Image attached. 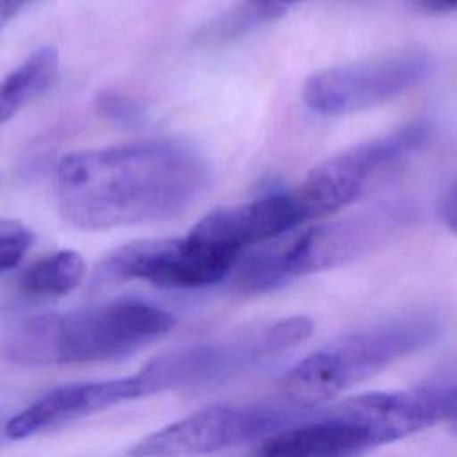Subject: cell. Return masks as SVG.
Masks as SVG:
<instances>
[{"instance_id": "1", "label": "cell", "mask_w": 457, "mask_h": 457, "mask_svg": "<svg viewBox=\"0 0 457 457\" xmlns=\"http://www.w3.org/2000/svg\"><path fill=\"white\" fill-rule=\"evenodd\" d=\"M209 177L204 155L179 139L80 150L57 164V204L82 230L170 220L202 195Z\"/></svg>"}, {"instance_id": "2", "label": "cell", "mask_w": 457, "mask_h": 457, "mask_svg": "<svg viewBox=\"0 0 457 457\" xmlns=\"http://www.w3.org/2000/svg\"><path fill=\"white\" fill-rule=\"evenodd\" d=\"M177 320L143 300H112L23 321L4 343L20 364H89L127 357L164 337Z\"/></svg>"}, {"instance_id": "3", "label": "cell", "mask_w": 457, "mask_h": 457, "mask_svg": "<svg viewBox=\"0 0 457 457\" xmlns=\"http://www.w3.org/2000/svg\"><path fill=\"white\" fill-rule=\"evenodd\" d=\"M441 321L430 312L400 314L348 332L296 362L280 380L282 395L300 411L318 409L391 362L432 345Z\"/></svg>"}, {"instance_id": "4", "label": "cell", "mask_w": 457, "mask_h": 457, "mask_svg": "<svg viewBox=\"0 0 457 457\" xmlns=\"http://www.w3.org/2000/svg\"><path fill=\"white\" fill-rule=\"evenodd\" d=\"M312 330V320L307 316L284 318L227 343H195L170 350L146 362L136 375L145 396L218 382L296 346Z\"/></svg>"}, {"instance_id": "5", "label": "cell", "mask_w": 457, "mask_h": 457, "mask_svg": "<svg viewBox=\"0 0 457 457\" xmlns=\"http://www.w3.org/2000/svg\"><path fill=\"white\" fill-rule=\"evenodd\" d=\"M427 137L425 123H409L393 134L361 143L314 166L291 191L302 221L327 218L355 202L378 177L418 150Z\"/></svg>"}, {"instance_id": "6", "label": "cell", "mask_w": 457, "mask_h": 457, "mask_svg": "<svg viewBox=\"0 0 457 457\" xmlns=\"http://www.w3.org/2000/svg\"><path fill=\"white\" fill-rule=\"evenodd\" d=\"M239 255L186 237H157L127 243L95 268L91 286L105 287L145 280L157 287L193 289L227 278Z\"/></svg>"}, {"instance_id": "7", "label": "cell", "mask_w": 457, "mask_h": 457, "mask_svg": "<svg viewBox=\"0 0 457 457\" xmlns=\"http://www.w3.org/2000/svg\"><path fill=\"white\" fill-rule=\"evenodd\" d=\"M303 412L211 405L134 443L125 457H198L236 445L266 439Z\"/></svg>"}, {"instance_id": "8", "label": "cell", "mask_w": 457, "mask_h": 457, "mask_svg": "<svg viewBox=\"0 0 457 457\" xmlns=\"http://www.w3.org/2000/svg\"><path fill=\"white\" fill-rule=\"evenodd\" d=\"M427 66L428 61L420 52L332 66L312 73L303 84L302 96L320 114H352L402 95L425 75Z\"/></svg>"}, {"instance_id": "9", "label": "cell", "mask_w": 457, "mask_h": 457, "mask_svg": "<svg viewBox=\"0 0 457 457\" xmlns=\"http://www.w3.org/2000/svg\"><path fill=\"white\" fill-rule=\"evenodd\" d=\"M359 396L302 414L266 437L255 457H362L386 445Z\"/></svg>"}, {"instance_id": "10", "label": "cell", "mask_w": 457, "mask_h": 457, "mask_svg": "<svg viewBox=\"0 0 457 457\" xmlns=\"http://www.w3.org/2000/svg\"><path fill=\"white\" fill-rule=\"evenodd\" d=\"M300 223L303 221L293 193H275L246 204L218 207L207 212L187 236L241 255L243 250L277 239Z\"/></svg>"}, {"instance_id": "11", "label": "cell", "mask_w": 457, "mask_h": 457, "mask_svg": "<svg viewBox=\"0 0 457 457\" xmlns=\"http://www.w3.org/2000/svg\"><path fill=\"white\" fill-rule=\"evenodd\" d=\"M141 396L145 393L137 375L59 386L7 420L5 436L27 439Z\"/></svg>"}, {"instance_id": "12", "label": "cell", "mask_w": 457, "mask_h": 457, "mask_svg": "<svg viewBox=\"0 0 457 457\" xmlns=\"http://www.w3.org/2000/svg\"><path fill=\"white\" fill-rule=\"evenodd\" d=\"M59 54L41 46L0 79V123L9 121L29 102L43 95L57 79Z\"/></svg>"}, {"instance_id": "13", "label": "cell", "mask_w": 457, "mask_h": 457, "mask_svg": "<svg viewBox=\"0 0 457 457\" xmlns=\"http://www.w3.org/2000/svg\"><path fill=\"white\" fill-rule=\"evenodd\" d=\"M86 270V261L79 252L59 250L32 262L20 277V289L37 298L64 296L82 282Z\"/></svg>"}, {"instance_id": "14", "label": "cell", "mask_w": 457, "mask_h": 457, "mask_svg": "<svg viewBox=\"0 0 457 457\" xmlns=\"http://www.w3.org/2000/svg\"><path fill=\"white\" fill-rule=\"evenodd\" d=\"M96 111L109 121L123 127H139L146 121V109L136 98L114 93V91H102L95 98Z\"/></svg>"}, {"instance_id": "15", "label": "cell", "mask_w": 457, "mask_h": 457, "mask_svg": "<svg viewBox=\"0 0 457 457\" xmlns=\"http://www.w3.org/2000/svg\"><path fill=\"white\" fill-rule=\"evenodd\" d=\"M34 243V234L16 221L0 220V273L14 268Z\"/></svg>"}, {"instance_id": "16", "label": "cell", "mask_w": 457, "mask_h": 457, "mask_svg": "<svg viewBox=\"0 0 457 457\" xmlns=\"http://www.w3.org/2000/svg\"><path fill=\"white\" fill-rule=\"evenodd\" d=\"M246 9L255 20H270L284 12L287 7L303 0H245Z\"/></svg>"}, {"instance_id": "17", "label": "cell", "mask_w": 457, "mask_h": 457, "mask_svg": "<svg viewBox=\"0 0 457 457\" xmlns=\"http://www.w3.org/2000/svg\"><path fill=\"white\" fill-rule=\"evenodd\" d=\"M439 214L445 225L457 234V175L445 189L441 202H439Z\"/></svg>"}, {"instance_id": "18", "label": "cell", "mask_w": 457, "mask_h": 457, "mask_svg": "<svg viewBox=\"0 0 457 457\" xmlns=\"http://www.w3.org/2000/svg\"><path fill=\"white\" fill-rule=\"evenodd\" d=\"M412 5L425 12H448L457 9V0H411Z\"/></svg>"}, {"instance_id": "19", "label": "cell", "mask_w": 457, "mask_h": 457, "mask_svg": "<svg viewBox=\"0 0 457 457\" xmlns=\"http://www.w3.org/2000/svg\"><path fill=\"white\" fill-rule=\"evenodd\" d=\"M32 0H0V29L7 25Z\"/></svg>"}, {"instance_id": "20", "label": "cell", "mask_w": 457, "mask_h": 457, "mask_svg": "<svg viewBox=\"0 0 457 457\" xmlns=\"http://www.w3.org/2000/svg\"><path fill=\"white\" fill-rule=\"evenodd\" d=\"M5 425H7V421L0 416V445H2L4 439H7V436H5Z\"/></svg>"}, {"instance_id": "21", "label": "cell", "mask_w": 457, "mask_h": 457, "mask_svg": "<svg viewBox=\"0 0 457 457\" xmlns=\"http://www.w3.org/2000/svg\"><path fill=\"white\" fill-rule=\"evenodd\" d=\"M452 420H453V432L457 434V414H455Z\"/></svg>"}]
</instances>
